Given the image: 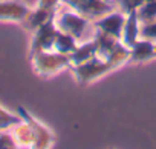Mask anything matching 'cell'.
Instances as JSON below:
<instances>
[{"mask_svg": "<svg viewBox=\"0 0 156 149\" xmlns=\"http://www.w3.org/2000/svg\"><path fill=\"white\" fill-rule=\"evenodd\" d=\"M54 20H55V25H57L58 31L72 35L75 40H78V43L86 42V40H92L95 37L97 29H95L94 22L86 19L81 14L72 11L67 6H66V9L58 8L57 13H55Z\"/></svg>", "mask_w": 156, "mask_h": 149, "instance_id": "obj_1", "label": "cell"}, {"mask_svg": "<svg viewBox=\"0 0 156 149\" xmlns=\"http://www.w3.org/2000/svg\"><path fill=\"white\" fill-rule=\"evenodd\" d=\"M31 66L35 76L41 79H51L57 74L63 72L64 69L70 68L69 55L60 54L57 51H41L29 55Z\"/></svg>", "mask_w": 156, "mask_h": 149, "instance_id": "obj_2", "label": "cell"}, {"mask_svg": "<svg viewBox=\"0 0 156 149\" xmlns=\"http://www.w3.org/2000/svg\"><path fill=\"white\" fill-rule=\"evenodd\" d=\"M69 69L72 71V74H73V77H75L78 85L80 86H87V85L106 77L107 74L113 72L118 68L109 60L95 57V58H92V60H89L86 63L70 66Z\"/></svg>", "mask_w": 156, "mask_h": 149, "instance_id": "obj_3", "label": "cell"}, {"mask_svg": "<svg viewBox=\"0 0 156 149\" xmlns=\"http://www.w3.org/2000/svg\"><path fill=\"white\" fill-rule=\"evenodd\" d=\"M63 5L92 22L113 9H118L116 0H63Z\"/></svg>", "mask_w": 156, "mask_h": 149, "instance_id": "obj_4", "label": "cell"}, {"mask_svg": "<svg viewBox=\"0 0 156 149\" xmlns=\"http://www.w3.org/2000/svg\"><path fill=\"white\" fill-rule=\"evenodd\" d=\"M17 114L22 117V120L29 123V126L32 128V132L35 135V149H49L55 146V135L46 125H43L40 120L32 117V114L28 112L23 106L17 108Z\"/></svg>", "mask_w": 156, "mask_h": 149, "instance_id": "obj_5", "label": "cell"}, {"mask_svg": "<svg viewBox=\"0 0 156 149\" xmlns=\"http://www.w3.org/2000/svg\"><path fill=\"white\" fill-rule=\"evenodd\" d=\"M54 17L49 22H46L44 25H41L40 28H37L35 31H32L31 43H29V55H32L35 52H41V51H52L54 40L58 32Z\"/></svg>", "mask_w": 156, "mask_h": 149, "instance_id": "obj_6", "label": "cell"}, {"mask_svg": "<svg viewBox=\"0 0 156 149\" xmlns=\"http://www.w3.org/2000/svg\"><path fill=\"white\" fill-rule=\"evenodd\" d=\"M31 9L22 0H0V23H23Z\"/></svg>", "mask_w": 156, "mask_h": 149, "instance_id": "obj_7", "label": "cell"}, {"mask_svg": "<svg viewBox=\"0 0 156 149\" xmlns=\"http://www.w3.org/2000/svg\"><path fill=\"white\" fill-rule=\"evenodd\" d=\"M124 23H126V13H122L119 8L107 13L106 16H103L94 22L97 31H101V32L109 34V35L119 39V40L122 37Z\"/></svg>", "mask_w": 156, "mask_h": 149, "instance_id": "obj_8", "label": "cell"}, {"mask_svg": "<svg viewBox=\"0 0 156 149\" xmlns=\"http://www.w3.org/2000/svg\"><path fill=\"white\" fill-rule=\"evenodd\" d=\"M129 63H147L154 58V42L139 37L130 48Z\"/></svg>", "mask_w": 156, "mask_h": 149, "instance_id": "obj_9", "label": "cell"}, {"mask_svg": "<svg viewBox=\"0 0 156 149\" xmlns=\"http://www.w3.org/2000/svg\"><path fill=\"white\" fill-rule=\"evenodd\" d=\"M11 132H12V137H14L19 147L35 149V135H34L32 128L29 126V123L22 120L20 123H17L16 126L11 128Z\"/></svg>", "mask_w": 156, "mask_h": 149, "instance_id": "obj_10", "label": "cell"}, {"mask_svg": "<svg viewBox=\"0 0 156 149\" xmlns=\"http://www.w3.org/2000/svg\"><path fill=\"white\" fill-rule=\"evenodd\" d=\"M95 57H97V43L92 39V40H86V42L78 43L76 49L69 54V61H70V66H75V65L86 63V61H89Z\"/></svg>", "mask_w": 156, "mask_h": 149, "instance_id": "obj_11", "label": "cell"}, {"mask_svg": "<svg viewBox=\"0 0 156 149\" xmlns=\"http://www.w3.org/2000/svg\"><path fill=\"white\" fill-rule=\"evenodd\" d=\"M139 29H141V22L136 16V9L130 11L126 14V23H124V29H122V37L121 42L130 48L138 39H139Z\"/></svg>", "mask_w": 156, "mask_h": 149, "instance_id": "obj_12", "label": "cell"}, {"mask_svg": "<svg viewBox=\"0 0 156 149\" xmlns=\"http://www.w3.org/2000/svg\"><path fill=\"white\" fill-rule=\"evenodd\" d=\"M57 11H49V9H43V8H38L35 6L34 9H31V13L28 14L26 20L22 23L28 31H35L37 28H40L41 25H44L46 22H49L54 16H55Z\"/></svg>", "mask_w": 156, "mask_h": 149, "instance_id": "obj_13", "label": "cell"}, {"mask_svg": "<svg viewBox=\"0 0 156 149\" xmlns=\"http://www.w3.org/2000/svg\"><path fill=\"white\" fill-rule=\"evenodd\" d=\"M95 43H97V57L100 58H107L110 55V52L119 45V39H115L109 34H104L101 31H97L95 32V37H94Z\"/></svg>", "mask_w": 156, "mask_h": 149, "instance_id": "obj_14", "label": "cell"}, {"mask_svg": "<svg viewBox=\"0 0 156 149\" xmlns=\"http://www.w3.org/2000/svg\"><path fill=\"white\" fill-rule=\"evenodd\" d=\"M78 46V40H75L72 35L66 34V32H61L58 31L57 35H55V40H54V48L52 51H57L60 54H64V55H69L70 52H73Z\"/></svg>", "mask_w": 156, "mask_h": 149, "instance_id": "obj_15", "label": "cell"}, {"mask_svg": "<svg viewBox=\"0 0 156 149\" xmlns=\"http://www.w3.org/2000/svg\"><path fill=\"white\" fill-rule=\"evenodd\" d=\"M136 16L142 23H150L156 20V0H145L136 8Z\"/></svg>", "mask_w": 156, "mask_h": 149, "instance_id": "obj_16", "label": "cell"}, {"mask_svg": "<svg viewBox=\"0 0 156 149\" xmlns=\"http://www.w3.org/2000/svg\"><path fill=\"white\" fill-rule=\"evenodd\" d=\"M22 121V117L19 114H12L3 106H0V131H6L16 126L17 123Z\"/></svg>", "mask_w": 156, "mask_h": 149, "instance_id": "obj_17", "label": "cell"}, {"mask_svg": "<svg viewBox=\"0 0 156 149\" xmlns=\"http://www.w3.org/2000/svg\"><path fill=\"white\" fill-rule=\"evenodd\" d=\"M139 37L156 42V20H153L150 23H142L141 29H139Z\"/></svg>", "mask_w": 156, "mask_h": 149, "instance_id": "obj_18", "label": "cell"}, {"mask_svg": "<svg viewBox=\"0 0 156 149\" xmlns=\"http://www.w3.org/2000/svg\"><path fill=\"white\" fill-rule=\"evenodd\" d=\"M9 147H19L12 137L11 129L0 131V149H9Z\"/></svg>", "mask_w": 156, "mask_h": 149, "instance_id": "obj_19", "label": "cell"}, {"mask_svg": "<svg viewBox=\"0 0 156 149\" xmlns=\"http://www.w3.org/2000/svg\"><path fill=\"white\" fill-rule=\"evenodd\" d=\"M145 0H116L118 3V8L122 11V13H130V11H135L141 3H144Z\"/></svg>", "mask_w": 156, "mask_h": 149, "instance_id": "obj_20", "label": "cell"}, {"mask_svg": "<svg viewBox=\"0 0 156 149\" xmlns=\"http://www.w3.org/2000/svg\"><path fill=\"white\" fill-rule=\"evenodd\" d=\"M60 5H63V0H37V3H35V6L49 9V11H57Z\"/></svg>", "mask_w": 156, "mask_h": 149, "instance_id": "obj_21", "label": "cell"}, {"mask_svg": "<svg viewBox=\"0 0 156 149\" xmlns=\"http://www.w3.org/2000/svg\"><path fill=\"white\" fill-rule=\"evenodd\" d=\"M154 58H156V42H154Z\"/></svg>", "mask_w": 156, "mask_h": 149, "instance_id": "obj_22", "label": "cell"}]
</instances>
